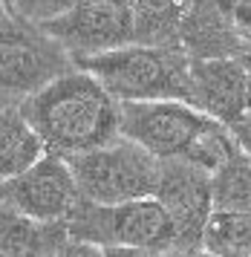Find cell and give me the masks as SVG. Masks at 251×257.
<instances>
[{
  "mask_svg": "<svg viewBox=\"0 0 251 257\" xmlns=\"http://www.w3.org/2000/svg\"><path fill=\"white\" fill-rule=\"evenodd\" d=\"M55 156H78L121 136V101L92 72L75 70L18 104Z\"/></svg>",
  "mask_w": 251,
  "mask_h": 257,
  "instance_id": "obj_1",
  "label": "cell"
},
{
  "mask_svg": "<svg viewBox=\"0 0 251 257\" xmlns=\"http://www.w3.org/2000/svg\"><path fill=\"white\" fill-rule=\"evenodd\" d=\"M191 55L176 44H127L113 52L78 58L118 101H188Z\"/></svg>",
  "mask_w": 251,
  "mask_h": 257,
  "instance_id": "obj_2",
  "label": "cell"
},
{
  "mask_svg": "<svg viewBox=\"0 0 251 257\" xmlns=\"http://www.w3.org/2000/svg\"><path fill=\"white\" fill-rule=\"evenodd\" d=\"M78 179L81 197L98 205H121L156 197L162 159L127 136H115L101 148L67 159Z\"/></svg>",
  "mask_w": 251,
  "mask_h": 257,
  "instance_id": "obj_3",
  "label": "cell"
},
{
  "mask_svg": "<svg viewBox=\"0 0 251 257\" xmlns=\"http://www.w3.org/2000/svg\"><path fill=\"white\" fill-rule=\"evenodd\" d=\"M69 234L72 240L95 243L101 248L136 245L179 254V237L173 220L156 197L133 199L121 205H98L81 199V205L69 217Z\"/></svg>",
  "mask_w": 251,
  "mask_h": 257,
  "instance_id": "obj_4",
  "label": "cell"
},
{
  "mask_svg": "<svg viewBox=\"0 0 251 257\" xmlns=\"http://www.w3.org/2000/svg\"><path fill=\"white\" fill-rule=\"evenodd\" d=\"M78 64L41 24L3 9V104H21Z\"/></svg>",
  "mask_w": 251,
  "mask_h": 257,
  "instance_id": "obj_5",
  "label": "cell"
},
{
  "mask_svg": "<svg viewBox=\"0 0 251 257\" xmlns=\"http://www.w3.org/2000/svg\"><path fill=\"white\" fill-rule=\"evenodd\" d=\"M217 118L188 101H121V136L156 159H182Z\"/></svg>",
  "mask_w": 251,
  "mask_h": 257,
  "instance_id": "obj_6",
  "label": "cell"
},
{
  "mask_svg": "<svg viewBox=\"0 0 251 257\" xmlns=\"http://www.w3.org/2000/svg\"><path fill=\"white\" fill-rule=\"evenodd\" d=\"M41 26L75 61L136 44V15L127 0H78L69 12Z\"/></svg>",
  "mask_w": 251,
  "mask_h": 257,
  "instance_id": "obj_7",
  "label": "cell"
},
{
  "mask_svg": "<svg viewBox=\"0 0 251 257\" xmlns=\"http://www.w3.org/2000/svg\"><path fill=\"white\" fill-rule=\"evenodd\" d=\"M156 199L165 205L168 217L173 220V228L179 237V254L202 248L211 217L217 214L214 174L185 159H165Z\"/></svg>",
  "mask_w": 251,
  "mask_h": 257,
  "instance_id": "obj_8",
  "label": "cell"
},
{
  "mask_svg": "<svg viewBox=\"0 0 251 257\" xmlns=\"http://www.w3.org/2000/svg\"><path fill=\"white\" fill-rule=\"evenodd\" d=\"M3 205L35 220H69L81 205V188L64 156L46 153L29 171L3 179Z\"/></svg>",
  "mask_w": 251,
  "mask_h": 257,
  "instance_id": "obj_9",
  "label": "cell"
},
{
  "mask_svg": "<svg viewBox=\"0 0 251 257\" xmlns=\"http://www.w3.org/2000/svg\"><path fill=\"white\" fill-rule=\"evenodd\" d=\"M191 104L228 127L248 113V64L245 58L191 61Z\"/></svg>",
  "mask_w": 251,
  "mask_h": 257,
  "instance_id": "obj_10",
  "label": "cell"
},
{
  "mask_svg": "<svg viewBox=\"0 0 251 257\" xmlns=\"http://www.w3.org/2000/svg\"><path fill=\"white\" fill-rule=\"evenodd\" d=\"M179 47L194 61L245 58L251 52L234 21L231 0H191L179 26Z\"/></svg>",
  "mask_w": 251,
  "mask_h": 257,
  "instance_id": "obj_11",
  "label": "cell"
},
{
  "mask_svg": "<svg viewBox=\"0 0 251 257\" xmlns=\"http://www.w3.org/2000/svg\"><path fill=\"white\" fill-rule=\"evenodd\" d=\"M69 240V220H35L9 205L0 211V257H58Z\"/></svg>",
  "mask_w": 251,
  "mask_h": 257,
  "instance_id": "obj_12",
  "label": "cell"
},
{
  "mask_svg": "<svg viewBox=\"0 0 251 257\" xmlns=\"http://www.w3.org/2000/svg\"><path fill=\"white\" fill-rule=\"evenodd\" d=\"M46 142L18 104H3L0 116V174L3 179L29 171L46 156Z\"/></svg>",
  "mask_w": 251,
  "mask_h": 257,
  "instance_id": "obj_13",
  "label": "cell"
},
{
  "mask_svg": "<svg viewBox=\"0 0 251 257\" xmlns=\"http://www.w3.org/2000/svg\"><path fill=\"white\" fill-rule=\"evenodd\" d=\"M136 15V44H176L191 0H127Z\"/></svg>",
  "mask_w": 251,
  "mask_h": 257,
  "instance_id": "obj_14",
  "label": "cell"
},
{
  "mask_svg": "<svg viewBox=\"0 0 251 257\" xmlns=\"http://www.w3.org/2000/svg\"><path fill=\"white\" fill-rule=\"evenodd\" d=\"M214 208L225 214H251V156L245 148L214 174Z\"/></svg>",
  "mask_w": 251,
  "mask_h": 257,
  "instance_id": "obj_15",
  "label": "cell"
},
{
  "mask_svg": "<svg viewBox=\"0 0 251 257\" xmlns=\"http://www.w3.org/2000/svg\"><path fill=\"white\" fill-rule=\"evenodd\" d=\"M208 251L234 257H251V214H225L217 211L205 231Z\"/></svg>",
  "mask_w": 251,
  "mask_h": 257,
  "instance_id": "obj_16",
  "label": "cell"
},
{
  "mask_svg": "<svg viewBox=\"0 0 251 257\" xmlns=\"http://www.w3.org/2000/svg\"><path fill=\"white\" fill-rule=\"evenodd\" d=\"M78 0H3V9H12L32 24H46L55 21L64 12H69Z\"/></svg>",
  "mask_w": 251,
  "mask_h": 257,
  "instance_id": "obj_17",
  "label": "cell"
},
{
  "mask_svg": "<svg viewBox=\"0 0 251 257\" xmlns=\"http://www.w3.org/2000/svg\"><path fill=\"white\" fill-rule=\"evenodd\" d=\"M58 257H107V251H104L101 245L95 243H84V240H69L61 251H58Z\"/></svg>",
  "mask_w": 251,
  "mask_h": 257,
  "instance_id": "obj_18",
  "label": "cell"
},
{
  "mask_svg": "<svg viewBox=\"0 0 251 257\" xmlns=\"http://www.w3.org/2000/svg\"><path fill=\"white\" fill-rule=\"evenodd\" d=\"M231 9H234V21L240 26L242 38L251 47V0H231Z\"/></svg>",
  "mask_w": 251,
  "mask_h": 257,
  "instance_id": "obj_19",
  "label": "cell"
},
{
  "mask_svg": "<svg viewBox=\"0 0 251 257\" xmlns=\"http://www.w3.org/2000/svg\"><path fill=\"white\" fill-rule=\"evenodd\" d=\"M107 257H176L171 251H156V248H136V245H115V248H104Z\"/></svg>",
  "mask_w": 251,
  "mask_h": 257,
  "instance_id": "obj_20",
  "label": "cell"
},
{
  "mask_svg": "<svg viewBox=\"0 0 251 257\" xmlns=\"http://www.w3.org/2000/svg\"><path fill=\"white\" fill-rule=\"evenodd\" d=\"M234 133H237V139H240V145L248 151V156H251V127L248 124H240V127H231Z\"/></svg>",
  "mask_w": 251,
  "mask_h": 257,
  "instance_id": "obj_21",
  "label": "cell"
},
{
  "mask_svg": "<svg viewBox=\"0 0 251 257\" xmlns=\"http://www.w3.org/2000/svg\"><path fill=\"white\" fill-rule=\"evenodd\" d=\"M176 257H234V254H217V251H208V248H196V251H182Z\"/></svg>",
  "mask_w": 251,
  "mask_h": 257,
  "instance_id": "obj_22",
  "label": "cell"
},
{
  "mask_svg": "<svg viewBox=\"0 0 251 257\" xmlns=\"http://www.w3.org/2000/svg\"><path fill=\"white\" fill-rule=\"evenodd\" d=\"M245 64H248V113H245V121H242V124L251 127V52L245 55ZM237 127H240V124H237Z\"/></svg>",
  "mask_w": 251,
  "mask_h": 257,
  "instance_id": "obj_23",
  "label": "cell"
}]
</instances>
